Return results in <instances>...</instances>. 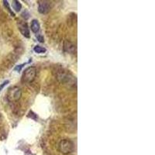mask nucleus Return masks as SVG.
Wrapping results in <instances>:
<instances>
[{"label": "nucleus", "mask_w": 155, "mask_h": 155, "mask_svg": "<svg viewBox=\"0 0 155 155\" xmlns=\"http://www.w3.org/2000/svg\"><path fill=\"white\" fill-rule=\"evenodd\" d=\"M9 80H6V81H4V82L2 83V85H0V91H2V88H3L5 86V85H7V84H8V83H9Z\"/></svg>", "instance_id": "nucleus-11"}, {"label": "nucleus", "mask_w": 155, "mask_h": 155, "mask_svg": "<svg viewBox=\"0 0 155 155\" xmlns=\"http://www.w3.org/2000/svg\"><path fill=\"white\" fill-rule=\"evenodd\" d=\"M12 8H13V9H14L16 12H19V11L21 10L22 5L19 1L14 0V1L12 2Z\"/></svg>", "instance_id": "nucleus-8"}, {"label": "nucleus", "mask_w": 155, "mask_h": 155, "mask_svg": "<svg viewBox=\"0 0 155 155\" xmlns=\"http://www.w3.org/2000/svg\"><path fill=\"white\" fill-rule=\"evenodd\" d=\"M31 30L35 34H37L40 31V24L39 22L36 19H34L31 23Z\"/></svg>", "instance_id": "nucleus-7"}, {"label": "nucleus", "mask_w": 155, "mask_h": 155, "mask_svg": "<svg viewBox=\"0 0 155 155\" xmlns=\"http://www.w3.org/2000/svg\"><path fill=\"white\" fill-rule=\"evenodd\" d=\"M34 51L35 53L37 54H44L47 51V50L41 46H36L35 48H34Z\"/></svg>", "instance_id": "nucleus-9"}, {"label": "nucleus", "mask_w": 155, "mask_h": 155, "mask_svg": "<svg viewBox=\"0 0 155 155\" xmlns=\"http://www.w3.org/2000/svg\"><path fill=\"white\" fill-rule=\"evenodd\" d=\"M37 39H38L40 42H44V37H43L41 35H38V36H37Z\"/></svg>", "instance_id": "nucleus-12"}, {"label": "nucleus", "mask_w": 155, "mask_h": 155, "mask_svg": "<svg viewBox=\"0 0 155 155\" xmlns=\"http://www.w3.org/2000/svg\"><path fill=\"white\" fill-rule=\"evenodd\" d=\"M17 26L19 31L23 34V37H25L26 38H30V30L28 28L27 23L24 21H19L18 22Z\"/></svg>", "instance_id": "nucleus-5"}, {"label": "nucleus", "mask_w": 155, "mask_h": 155, "mask_svg": "<svg viewBox=\"0 0 155 155\" xmlns=\"http://www.w3.org/2000/svg\"><path fill=\"white\" fill-rule=\"evenodd\" d=\"M51 4L49 1L41 0L38 2V11L41 14H47L51 11Z\"/></svg>", "instance_id": "nucleus-4"}, {"label": "nucleus", "mask_w": 155, "mask_h": 155, "mask_svg": "<svg viewBox=\"0 0 155 155\" xmlns=\"http://www.w3.org/2000/svg\"><path fill=\"white\" fill-rule=\"evenodd\" d=\"M3 2H4V5H5V7H7V9H8V10L9 11V12H11V14L12 15V16H14V13H13V12H12V11H11V9H10V8H9V2H7V1H3Z\"/></svg>", "instance_id": "nucleus-10"}, {"label": "nucleus", "mask_w": 155, "mask_h": 155, "mask_svg": "<svg viewBox=\"0 0 155 155\" xmlns=\"http://www.w3.org/2000/svg\"><path fill=\"white\" fill-rule=\"evenodd\" d=\"M22 96L21 89L17 86L11 87L7 92V99L9 102H17Z\"/></svg>", "instance_id": "nucleus-2"}, {"label": "nucleus", "mask_w": 155, "mask_h": 155, "mask_svg": "<svg viewBox=\"0 0 155 155\" xmlns=\"http://www.w3.org/2000/svg\"><path fill=\"white\" fill-rule=\"evenodd\" d=\"M58 147L59 150L64 154H69L74 151V143L70 140H62Z\"/></svg>", "instance_id": "nucleus-3"}, {"label": "nucleus", "mask_w": 155, "mask_h": 155, "mask_svg": "<svg viewBox=\"0 0 155 155\" xmlns=\"http://www.w3.org/2000/svg\"><path fill=\"white\" fill-rule=\"evenodd\" d=\"M37 76V68L35 67L27 68L22 76V81L24 83H32L35 80Z\"/></svg>", "instance_id": "nucleus-1"}, {"label": "nucleus", "mask_w": 155, "mask_h": 155, "mask_svg": "<svg viewBox=\"0 0 155 155\" xmlns=\"http://www.w3.org/2000/svg\"><path fill=\"white\" fill-rule=\"evenodd\" d=\"M64 51L69 54H74L76 52V46L74 43L65 41L64 42Z\"/></svg>", "instance_id": "nucleus-6"}]
</instances>
